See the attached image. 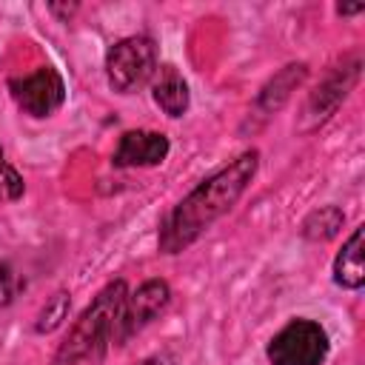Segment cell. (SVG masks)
Returning a JSON list of instances; mask_svg holds the SVG:
<instances>
[{
	"label": "cell",
	"instance_id": "obj_11",
	"mask_svg": "<svg viewBox=\"0 0 365 365\" xmlns=\"http://www.w3.org/2000/svg\"><path fill=\"white\" fill-rule=\"evenodd\" d=\"M66 314H68V294L60 291V294H54V297L40 308L34 328H37L40 334H48V331H54V328L66 319Z\"/></svg>",
	"mask_w": 365,
	"mask_h": 365
},
{
	"label": "cell",
	"instance_id": "obj_16",
	"mask_svg": "<svg viewBox=\"0 0 365 365\" xmlns=\"http://www.w3.org/2000/svg\"><path fill=\"white\" fill-rule=\"evenodd\" d=\"M362 9H365L362 3H356V6H336V11H339V14H359Z\"/></svg>",
	"mask_w": 365,
	"mask_h": 365
},
{
	"label": "cell",
	"instance_id": "obj_2",
	"mask_svg": "<svg viewBox=\"0 0 365 365\" xmlns=\"http://www.w3.org/2000/svg\"><path fill=\"white\" fill-rule=\"evenodd\" d=\"M128 291L123 279L108 282L97 299L83 311V317L77 319V325L71 328L66 345L57 354V365H77L88 356H97L103 345H108L114 339V328H117V317L123 311Z\"/></svg>",
	"mask_w": 365,
	"mask_h": 365
},
{
	"label": "cell",
	"instance_id": "obj_13",
	"mask_svg": "<svg viewBox=\"0 0 365 365\" xmlns=\"http://www.w3.org/2000/svg\"><path fill=\"white\" fill-rule=\"evenodd\" d=\"M17 279H14V271L9 262H0V305H9L14 291H17Z\"/></svg>",
	"mask_w": 365,
	"mask_h": 365
},
{
	"label": "cell",
	"instance_id": "obj_15",
	"mask_svg": "<svg viewBox=\"0 0 365 365\" xmlns=\"http://www.w3.org/2000/svg\"><path fill=\"white\" fill-rule=\"evenodd\" d=\"M74 9H77V3H68V6H57V3H51V6H48V11H54V14H60V17H68Z\"/></svg>",
	"mask_w": 365,
	"mask_h": 365
},
{
	"label": "cell",
	"instance_id": "obj_6",
	"mask_svg": "<svg viewBox=\"0 0 365 365\" xmlns=\"http://www.w3.org/2000/svg\"><path fill=\"white\" fill-rule=\"evenodd\" d=\"M168 299H171V288L165 279H145L134 294L125 297L111 342H125L131 334H137L143 325H148L157 314H163Z\"/></svg>",
	"mask_w": 365,
	"mask_h": 365
},
{
	"label": "cell",
	"instance_id": "obj_8",
	"mask_svg": "<svg viewBox=\"0 0 365 365\" xmlns=\"http://www.w3.org/2000/svg\"><path fill=\"white\" fill-rule=\"evenodd\" d=\"M154 103L168 114V117H182L188 111V83L174 66H163L154 71Z\"/></svg>",
	"mask_w": 365,
	"mask_h": 365
},
{
	"label": "cell",
	"instance_id": "obj_10",
	"mask_svg": "<svg viewBox=\"0 0 365 365\" xmlns=\"http://www.w3.org/2000/svg\"><path fill=\"white\" fill-rule=\"evenodd\" d=\"M342 220H345V217H342V211H339L336 205H325V208L314 211V214L305 220L302 234H305L308 240H331V237L339 231Z\"/></svg>",
	"mask_w": 365,
	"mask_h": 365
},
{
	"label": "cell",
	"instance_id": "obj_9",
	"mask_svg": "<svg viewBox=\"0 0 365 365\" xmlns=\"http://www.w3.org/2000/svg\"><path fill=\"white\" fill-rule=\"evenodd\" d=\"M334 279L342 288H362L365 282V248H362V225L354 228V234L348 237V242L342 245V251L334 259Z\"/></svg>",
	"mask_w": 365,
	"mask_h": 365
},
{
	"label": "cell",
	"instance_id": "obj_7",
	"mask_svg": "<svg viewBox=\"0 0 365 365\" xmlns=\"http://www.w3.org/2000/svg\"><path fill=\"white\" fill-rule=\"evenodd\" d=\"M168 157V137L160 131H125L114 148L111 163L120 168L157 165Z\"/></svg>",
	"mask_w": 365,
	"mask_h": 365
},
{
	"label": "cell",
	"instance_id": "obj_14",
	"mask_svg": "<svg viewBox=\"0 0 365 365\" xmlns=\"http://www.w3.org/2000/svg\"><path fill=\"white\" fill-rule=\"evenodd\" d=\"M137 365H174V356L171 354H154V356H148V359H143Z\"/></svg>",
	"mask_w": 365,
	"mask_h": 365
},
{
	"label": "cell",
	"instance_id": "obj_4",
	"mask_svg": "<svg viewBox=\"0 0 365 365\" xmlns=\"http://www.w3.org/2000/svg\"><path fill=\"white\" fill-rule=\"evenodd\" d=\"M328 334L314 319H291L285 328H279L265 354L271 365H322L328 356Z\"/></svg>",
	"mask_w": 365,
	"mask_h": 365
},
{
	"label": "cell",
	"instance_id": "obj_12",
	"mask_svg": "<svg viewBox=\"0 0 365 365\" xmlns=\"http://www.w3.org/2000/svg\"><path fill=\"white\" fill-rule=\"evenodd\" d=\"M23 177L6 163V154H3V148H0V200H6V202H11V200H20L23 197Z\"/></svg>",
	"mask_w": 365,
	"mask_h": 365
},
{
	"label": "cell",
	"instance_id": "obj_1",
	"mask_svg": "<svg viewBox=\"0 0 365 365\" xmlns=\"http://www.w3.org/2000/svg\"><path fill=\"white\" fill-rule=\"evenodd\" d=\"M257 163H259V154L251 148V151L240 154L237 160H231L217 174H211L208 180H202L182 202H177V208L163 222L160 248L165 254H177L182 248H188L214 220L228 214L231 205L248 188L251 177L257 174Z\"/></svg>",
	"mask_w": 365,
	"mask_h": 365
},
{
	"label": "cell",
	"instance_id": "obj_5",
	"mask_svg": "<svg viewBox=\"0 0 365 365\" xmlns=\"http://www.w3.org/2000/svg\"><path fill=\"white\" fill-rule=\"evenodd\" d=\"M9 91L14 97V103L31 114V117H48L54 114L63 100H66V86L63 77L51 68V66H40L37 71L26 74V77H14L9 80Z\"/></svg>",
	"mask_w": 365,
	"mask_h": 365
},
{
	"label": "cell",
	"instance_id": "obj_3",
	"mask_svg": "<svg viewBox=\"0 0 365 365\" xmlns=\"http://www.w3.org/2000/svg\"><path fill=\"white\" fill-rule=\"evenodd\" d=\"M157 71V46L151 37L134 34L114 43L106 54L108 86L120 94H131L143 88Z\"/></svg>",
	"mask_w": 365,
	"mask_h": 365
}]
</instances>
